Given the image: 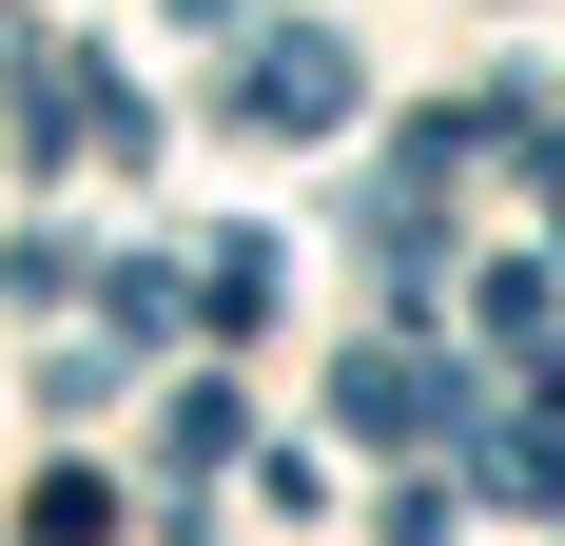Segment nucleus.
Wrapping results in <instances>:
<instances>
[{
    "mask_svg": "<svg viewBox=\"0 0 565 546\" xmlns=\"http://www.w3.org/2000/svg\"><path fill=\"white\" fill-rule=\"evenodd\" d=\"M234 117H254V137H332L351 117V40L332 20H274V40L234 59Z\"/></svg>",
    "mask_w": 565,
    "mask_h": 546,
    "instance_id": "1",
    "label": "nucleus"
},
{
    "mask_svg": "<svg viewBox=\"0 0 565 546\" xmlns=\"http://www.w3.org/2000/svg\"><path fill=\"white\" fill-rule=\"evenodd\" d=\"M351 254H371V293H391V313H429V293H449V176H371Z\"/></svg>",
    "mask_w": 565,
    "mask_h": 546,
    "instance_id": "2",
    "label": "nucleus"
},
{
    "mask_svg": "<svg viewBox=\"0 0 565 546\" xmlns=\"http://www.w3.org/2000/svg\"><path fill=\"white\" fill-rule=\"evenodd\" d=\"M332 410H351V430H371V449H429V430H468V371H449V351H391V332H371V351H351V390H332Z\"/></svg>",
    "mask_w": 565,
    "mask_h": 546,
    "instance_id": "3",
    "label": "nucleus"
}]
</instances>
